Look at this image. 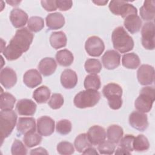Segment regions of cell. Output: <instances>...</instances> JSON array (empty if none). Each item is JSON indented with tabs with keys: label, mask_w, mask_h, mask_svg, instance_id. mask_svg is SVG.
I'll use <instances>...</instances> for the list:
<instances>
[{
	"label": "cell",
	"mask_w": 155,
	"mask_h": 155,
	"mask_svg": "<svg viewBox=\"0 0 155 155\" xmlns=\"http://www.w3.org/2000/svg\"><path fill=\"white\" fill-rule=\"evenodd\" d=\"M109 9L114 15L121 16L123 18L137 14V8L128 1H111L109 4Z\"/></svg>",
	"instance_id": "cell-6"
},
{
	"label": "cell",
	"mask_w": 155,
	"mask_h": 155,
	"mask_svg": "<svg viewBox=\"0 0 155 155\" xmlns=\"http://www.w3.org/2000/svg\"><path fill=\"white\" fill-rule=\"evenodd\" d=\"M57 68V64L52 58H45L42 59L38 65V69L42 75L48 76L53 74Z\"/></svg>",
	"instance_id": "cell-20"
},
{
	"label": "cell",
	"mask_w": 155,
	"mask_h": 155,
	"mask_svg": "<svg viewBox=\"0 0 155 155\" xmlns=\"http://www.w3.org/2000/svg\"><path fill=\"white\" fill-rule=\"evenodd\" d=\"M48 154V153L47 151V150L42 147H39L37 148H35L34 150H32L30 152V154Z\"/></svg>",
	"instance_id": "cell-46"
},
{
	"label": "cell",
	"mask_w": 155,
	"mask_h": 155,
	"mask_svg": "<svg viewBox=\"0 0 155 155\" xmlns=\"http://www.w3.org/2000/svg\"><path fill=\"white\" fill-rule=\"evenodd\" d=\"M42 140V137L39 134H37L35 132H31L27 133L24 135L23 141L25 145L29 148L33 147L39 145Z\"/></svg>",
	"instance_id": "cell-36"
},
{
	"label": "cell",
	"mask_w": 155,
	"mask_h": 155,
	"mask_svg": "<svg viewBox=\"0 0 155 155\" xmlns=\"http://www.w3.org/2000/svg\"><path fill=\"white\" fill-rule=\"evenodd\" d=\"M82 154H98V153L96 151V149L90 147L88 148H87V149H85L83 152Z\"/></svg>",
	"instance_id": "cell-47"
},
{
	"label": "cell",
	"mask_w": 155,
	"mask_h": 155,
	"mask_svg": "<svg viewBox=\"0 0 155 155\" xmlns=\"http://www.w3.org/2000/svg\"><path fill=\"white\" fill-rule=\"evenodd\" d=\"M85 70L91 74H97L102 69V64L97 59H88L84 65Z\"/></svg>",
	"instance_id": "cell-34"
},
{
	"label": "cell",
	"mask_w": 155,
	"mask_h": 155,
	"mask_svg": "<svg viewBox=\"0 0 155 155\" xmlns=\"http://www.w3.org/2000/svg\"><path fill=\"white\" fill-rule=\"evenodd\" d=\"M115 154H130L131 153L121 148L120 147H119L117 148V150H116V152H115Z\"/></svg>",
	"instance_id": "cell-48"
},
{
	"label": "cell",
	"mask_w": 155,
	"mask_h": 155,
	"mask_svg": "<svg viewBox=\"0 0 155 155\" xmlns=\"http://www.w3.org/2000/svg\"><path fill=\"white\" fill-rule=\"evenodd\" d=\"M57 151L60 154L69 155L74 153V149L73 144L70 142L62 141L58 144Z\"/></svg>",
	"instance_id": "cell-40"
},
{
	"label": "cell",
	"mask_w": 155,
	"mask_h": 155,
	"mask_svg": "<svg viewBox=\"0 0 155 155\" xmlns=\"http://www.w3.org/2000/svg\"><path fill=\"white\" fill-rule=\"evenodd\" d=\"M27 27L30 31L38 32L44 27V19L39 16H32L28 20Z\"/></svg>",
	"instance_id": "cell-35"
},
{
	"label": "cell",
	"mask_w": 155,
	"mask_h": 155,
	"mask_svg": "<svg viewBox=\"0 0 155 155\" xmlns=\"http://www.w3.org/2000/svg\"><path fill=\"white\" fill-rule=\"evenodd\" d=\"M114 48L121 53L128 52L134 47V41L122 27L116 28L111 35Z\"/></svg>",
	"instance_id": "cell-2"
},
{
	"label": "cell",
	"mask_w": 155,
	"mask_h": 155,
	"mask_svg": "<svg viewBox=\"0 0 155 155\" xmlns=\"http://www.w3.org/2000/svg\"><path fill=\"white\" fill-rule=\"evenodd\" d=\"M74 145L76 150L82 153L85 149L92 145L88 139L87 134L85 133L79 134L74 140Z\"/></svg>",
	"instance_id": "cell-32"
},
{
	"label": "cell",
	"mask_w": 155,
	"mask_h": 155,
	"mask_svg": "<svg viewBox=\"0 0 155 155\" xmlns=\"http://www.w3.org/2000/svg\"><path fill=\"white\" fill-rule=\"evenodd\" d=\"M141 42L143 47L147 50L154 48V24L153 22L145 23L141 30Z\"/></svg>",
	"instance_id": "cell-7"
},
{
	"label": "cell",
	"mask_w": 155,
	"mask_h": 155,
	"mask_svg": "<svg viewBox=\"0 0 155 155\" xmlns=\"http://www.w3.org/2000/svg\"><path fill=\"white\" fill-rule=\"evenodd\" d=\"M100 77L96 74L87 75L84 80V85L86 90H97L101 87Z\"/></svg>",
	"instance_id": "cell-31"
},
{
	"label": "cell",
	"mask_w": 155,
	"mask_h": 155,
	"mask_svg": "<svg viewBox=\"0 0 155 155\" xmlns=\"http://www.w3.org/2000/svg\"><path fill=\"white\" fill-rule=\"evenodd\" d=\"M16 98L9 93H1L0 96V108L1 110H12Z\"/></svg>",
	"instance_id": "cell-30"
},
{
	"label": "cell",
	"mask_w": 155,
	"mask_h": 155,
	"mask_svg": "<svg viewBox=\"0 0 155 155\" xmlns=\"http://www.w3.org/2000/svg\"><path fill=\"white\" fill-rule=\"evenodd\" d=\"M64 97L59 93H54L51 95L48 104L51 108L56 110L60 108L64 104Z\"/></svg>",
	"instance_id": "cell-41"
},
{
	"label": "cell",
	"mask_w": 155,
	"mask_h": 155,
	"mask_svg": "<svg viewBox=\"0 0 155 155\" xmlns=\"http://www.w3.org/2000/svg\"><path fill=\"white\" fill-rule=\"evenodd\" d=\"M50 89L44 85L37 88L33 93V98L38 104H43L46 102L50 96Z\"/></svg>",
	"instance_id": "cell-29"
},
{
	"label": "cell",
	"mask_w": 155,
	"mask_h": 155,
	"mask_svg": "<svg viewBox=\"0 0 155 155\" xmlns=\"http://www.w3.org/2000/svg\"><path fill=\"white\" fill-rule=\"evenodd\" d=\"M101 99V94L97 90H86L78 93L73 100L74 105L79 108L94 107Z\"/></svg>",
	"instance_id": "cell-4"
},
{
	"label": "cell",
	"mask_w": 155,
	"mask_h": 155,
	"mask_svg": "<svg viewBox=\"0 0 155 155\" xmlns=\"http://www.w3.org/2000/svg\"><path fill=\"white\" fill-rule=\"evenodd\" d=\"M71 123L69 120L62 119L58 121L56 125V130L58 133L62 135H66L71 131Z\"/></svg>",
	"instance_id": "cell-37"
},
{
	"label": "cell",
	"mask_w": 155,
	"mask_h": 155,
	"mask_svg": "<svg viewBox=\"0 0 155 155\" xmlns=\"http://www.w3.org/2000/svg\"><path fill=\"white\" fill-rule=\"evenodd\" d=\"M8 4L11 5L12 6H17L21 2V1H7Z\"/></svg>",
	"instance_id": "cell-49"
},
{
	"label": "cell",
	"mask_w": 155,
	"mask_h": 155,
	"mask_svg": "<svg viewBox=\"0 0 155 155\" xmlns=\"http://www.w3.org/2000/svg\"><path fill=\"white\" fill-rule=\"evenodd\" d=\"M10 20L15 28L22 27L28 22V15L20 8H14L10 13Z\"/></svg>",
	"instance_id": "cell-17"
},
{
	"label": "cell",
	"mask_w": 155,
	"mask_h": 155,
	"mask_svg": "<svg viewBox=\"0 0 155 155\" xmlns=\"http://www.w3.org/2000/svg\"><path fill=\"white\" fill-rule=\"evenodd\" d=\"M104 67L108 70H113L119 66L120 56L116 51L110 50L107 51L102 57Z\"/></svg>",
	"instance_id": "cell-12"
},
{
	"label": "cell",
	"mask_w": 155,
	"mask_h": 155,
	"mask_svg": "<svg viewBox=\"0 0 155 155\" xmlns=\"http://www.w3.org/2000/svg\"><path fill=\"white\" fill-rule=\"evenodd\" d=\"M142 20L137 15H133L125 18L124 25L126 29L132 34L139 31L142 26Z\"/></svg>",
	"instance_id": "cell-23"
},
{
	"label": "cell",
	"mask_w": 155,
	"mask_h": 155,
	"mask_svg": "<svg viewBox=\"0 0 155 155\" xmlns=\"http://www.w3.org/2000/svg\"><path fill=\"white\" fill-rule=\"evenodd\" d=\"M134 139V136L133 135L126 134L124 137H122L119 141V147L131 153L134 150L133 147Z\"/></svg>",
	"instance_id": "cell-39"
},
{
	"label": "cell",
	"mask_w": 155,
	"mask_h": 155,
	"mask_svg": "<svg viewBox=\"0 0 155 155\" xmlns=\"http://www.w3.org/2000/svg\"><path fill=\"white\" fill-rule=\"evenodd\" d=\"M58 63L63 67H68L73 62L74 57L72 53L67 49L61 50L56 54Z\"/></svg>",
	"instance_id": "cell-27"
},
{
	"label": "cell",
	"mask_w": 155,
	"mask_h": 155,
	"mask_svg": "<svg viewBox=\"0 0 155 155\" xmlns=\"http://www.w3.org/2000/svg\"><path fill=\"white\" fill-rule=\"evenodd\" d=\"M102 93L107 99L114 97H122V89L121 87L117 84L109 83L104 87Z\"/></svg>",
	"instance_id": "cell-26"
},
{
	"label": "cell",
	"mask_w": 155,
	"mask_h": 155,
	"mask_svg": "<svg viewBox=\"0 0 155 155\" xmlns=\"http://www.w3.org/2000/svg\"><path fill=\"white\" fill-rule=\"evenodd\" d=\"M42 7L48 12L54 11L57 9L56 1H42L41 2Z\"/></svg>",
	"instance_id": "cell-45"
},
{
	"label": "cell",
	"mask_w": 155,
	"mask_h": 155,
	"mask_svg": "<svg viewBox=\"0 0 155 155\" xmlns=\"http://www.w3.org/2000/svg\"><path fill=\"white\" fill-rule=\"evenodd\" d=\"M61 83L66 89L73 88L78 83L76 73L71 69L64 70L61 75Z\"/></svg>",
	"instance_id": "cell-18"
},
{
	"label": "cell",
	"mask_w": 155,
	"mask_h": 155,
	"mask_svg": "<svg viewBox=\"0 0 155 155\" xmlns=\"http://www.w3.org/2000/svg\"><path fill=\"white\" fill-rule=\"evenodd\" d=\"M140 61L139 56L134 53H127L123 55L122 64L124 67L128 69H136L140 65Z\"/></svg>",
	"instance_id": "cell-28"
},
{
	"label": "cell",
	"mask_w": 155,
	"mask_h": 155,
	"mask_svg": "<svg viewBox=\"0 0 155 155\" xmlns=\"http://www.w3.org/2000/svg\"><path fill=\"white\" fill-rule=\"evenodd\" d=\"M54 130V121L51 117L44 116L37 120L38 133L44 136H48L53 133Z\"/></svg>",
	"instance_id": "cell-11"
},
{
	"label": "cell",
	"mask_w": 155,
	"mask_h": 155,
	"mask_svg": "<svg viewBox=\"0 0 155 155\" xmlns=\"http://www.w3.org/2000/svg\"><path fill=\"white\" fill-rule=\"evenodd\" d=\"M57 8L61 11H67L70 9L73 5L72 1H62L56 0V1Z\"/></svg>",
	"instance_id": "cell-44"
},
{
	"label": "cell",
	"mask_w": 155,
	"mask_h": 155,
	"mask_svg": "<svg viewBox=\"0 0 155 155\" xmlns=\"http://www.w3.org/2000/svg\"><path fill=\"white\" fill-rule=\"evenodd\" d=\"M87 53L91 56L98 57L102 54L105 49L103 41L99 37L93 36L87 39L85 44Z\"/></svg>",
	"instance_id": "cell-8"
},
{
	"label": "cell",
	"mask_w": 155,
	"mask_h": 155,
	"mask_svg": "<svg viewBox=\"0 0 155 155\" xmlns=\"http://www.w3.org/2000/svg\"><path fill=\"white\" fill-rule=\"evenodd\" d=\"M0 82L5 88L9 89L13 87L17 82L16 72L10 67L4 68L1 71Z\"/></svg>",
	"instance_id": "cell-14"
},
{
	"label": "cell",
	"mask_w": 155,
	"mask_h": 155,
	"mask_svg": "<svg viewBox=\"0 0 155 155\" xmlns=\"http://www.w3.org/2000/svg\"><path fill=\"white\" fill-rule=\"evenodd\" d=\"M116 146L110 140H104L98 145V151L101 154H112L115 151Z\"/></svg>",
	"instance_id": "cell-38"
},
{
	"label": "cell",
	"mask_w": 155,
	"mask_h": 155,
	"mask_svg": "<svg viewBox=\"0 0 155 155\" xmlns=\"http://www.w3.org/2000/svg\"><path fill=\"white\" fill-rule=\"evenodd\" d=\"M137 78L139 82L142 85H151L154 80V69L148 64H143L138 68Z\"/></svg>",
	"instance_id": "cell-9"
},
{
	"label": "cell",
	"mask_w": 155,
	"mask_h": 155,
	"mask_svg": "<svg viewBox=\"0 0 155 155\" xmlns=\"http://www.w3.org/2000/svg\"><path fill=\"white\" fill-rule=\"evenodd\" d=\"M108 104L110 108L113 110L119 109L122 105V97H114L107 99Z\"/></svg>",
	"instance_id": "cell-43"
},
{
	"label": "cell",
	"mask_w": 155,
	"mask_h": 155,
	"mask_svg": "<svg viewBox=\"0 0 155 155\" xmlns=\"http://www.w3.org/2000/svg\"><path fill=\"white\" fill-rule=\"evenodd\" d=\"M133 150L137 151H144L147 150L150 147V143L148 139L143 134H139L134 137L133 143Z\"/></svg>",
	"instance_id": "cell-33"
},
{
	"label": "cell",
	"mask_w": 155,
	"mask_h": 155,
	"mask_svg": "<svg viewBox=\"0 0 155 155\" xmlns=\"http://www.w3.org/2000/svg\"><path fill=\"white\" fill-rule=\"evenodd\" d=\"M129 124L133 128L143 131L148 126L147 116L144 113L133 111L129 116Z\"/></svg>",
	"instance_id": "cell-10"
},
{
	"label": "cell",
	"mask_w": 155,
	"mask_h": 155,
	"mask_svg": "<svg viewBox=\"0 0 155 155\" xmlns=\"http://www.w3.org/2000/svg\"><path fill=\"white\" fill-rule=\"evenodd\" d=\"M67 36L65 34L61 31L53 32L50 36V43L52 47L58 49L66 46Z\"/></svg>",
	"instance_id": "cell-24"
},
{
	"label": "cell",
	"mask_w": 155,
	"mask_h": 155,
	"mask_svg": "<svg viewBox=\"0 0 155 155\" xmlns=\"http://www.w3.org/2000/svg\"><path fill=\"white\" fill-rule=\"evenodd\" d=\"M17 114L13 110H1L0 112V131L1 144L4 139L12 132L16 123Z\"/></svg>",
	"instance_id": "cell-5"
},
{
	"label": "cell",
	"mask_w": 155,
	"mask_h": 155,
	"mask_svg": "<svg viewBox=\"0 0 155 155\" xmlns=\"http://www.w3.org/2000/svg\"><path fill=\"white\" fill-rule=\"evenodd\" d=\"M42 76L36 69H31L27 71L24 74V83L29 88H33L41 84Z\"/></svg>",
	"instance_id": "cell-19"
},
{
	"label": "cell",
	"mask_w": 155,
	"mask_h": 155,
	"mask_svg": "<svg viewBox=\"0 0 155 155\" xmlns=\"http://www.w3.org/2000/svg\"><path fill=\"white\" fill-rule=\"evenodd\" d=\"M124 134L123 129L118 125H110L107 130V136L108 140L114 143H117L122 139Z\"/></svg>",
	"instance_id": "cell-25"
},
{
	"label": "cell",
	"mask_w": 155,
	"mask_h": 155,
	"mask_svg": "<svg viewBox=\"0 0 155 155\" xmlns=\"http://www.w3.org/2000/svg\"><path fill=\"white\" fill-rule=\"evenodd\" d=\"M155 100V90L153 87H145L142 88L139 96L136 99L134 107L142 113L149 112Z\"/></svg>",
	"instance_id": "cell-3"
},
{
	"label": "cell",
	"mask_w": 155,
	"mask_h": 155,
	"mask_svg": "<svg viewBox=\"0 0 155 155\" xmlns=\"http://www.w3.org/2000/svg\"><path fill=\"white\" fill-rule=\"evenodd\" d=\"M87 134L89 141L93 145H99L104 141L107 137L105 129L99 125H94L90 127Z\"/></svg>",
	"instance_id": "cell-13"
},
{
	"label": "cell",
	"mask_w": 155,
	"mask_h": 155,
	"mask_svg": "<svg viewBox=\"0 0 155 155\" xmlns=\"http://www.w3.org/2000/svg\"><path fill=\"white\" fill-rule=\"evenodd\" d=\"M93 2L97 5H105L108 2V1H93Z\"/></svg>",
	"instance_id": "cell-50"
},
{
	"label": "cell",
	"mask_w": 155,
	"mask_h": 155,
	"mask_svg": "<svg viewBox=\"0 0 155 155\" xmlns=\"http://www.w3.org/2000/svg\"><path fill=\"white\" fill-rule=\"evenodd\" d=\"M140 15L145 21H153L155 16V1L154 0H147L140 8Z\"/></svg>",
	"instance_id": "cell-22"
},
{
	"label": "cell",
	"mask_w": 155,
	"mask_h": 155,
	"mask_svg": "<svg viewBox=\"0 0 155 155\" xmlns=\"http://www.w3.org/2000/svg\"><path fill=\"white\" fill-rule=\"evenodd\" d=\"M17 130L20 134L35 132L36 122L33 117H19L17 123Z\"/></svg>",
	"instance_id": "cell-16"
},
{
	"label": "cell",
	"mask_w": 155,
	"mask_h": 155,
	"mask_svg": "<svg viewBox=\"0 0 155 155\" xmlns=\"http://www.w3.org/2000/svg\"><path fill=\"white\" fill-rule=\"evenodd\" d=\"M47 26L50 30H57L61 28L65 24L64 16L58 12L48 14L45 19Z\"/></svg>",
	"instance_id": "cell-21"
},
{
	"label": "cell",
	"mask_w": 155,
	"mask_h": 155,
	"mask_svg": "<svg viewBox=\"0 0 155 155\" xmlns=\"http://www.w3.org/2000/svg\"><path fill=\"white\" fill-rule=\"evenodd\" d=\"M36 104L31 99H22L17 102L16 109L19 115L33 116L36 112Z\"/></svg>",
	"instance_id": "cell-15"
},
{
	"label": "cell",
	"mask_w": 155,
	"mask_h": 155,
	"mask_svg": "<svg viewBox=\"0 0 155 155\" xmlns=\"http://www.w3.org/2000/svg\"><path fill=\"white\" fill-rule=\"evenodd\" d=\"M33 34L27 28L18 30L2 53L8 61H15L21 56L30 48L33 39Z\"/></svg>",
	"instance_id": "cell-1"
},
{
	"label": "cell",
	"mask_w": 155,
	"mask_h": 155,
	"mask_svg": "<svg viewBox=\"0 0 155 155\" xmlns=\"http://www.w3.org/2000/svg\"><path fill=\"white\" fill-rule=\"evenodd\" d=\"M12 154L13 155H20L27 154V148L23 144V143L19 140L15 139L12 144L11 148Z\"/></svg>",
	"instance_id": "cell-42"
}]
</instances>
